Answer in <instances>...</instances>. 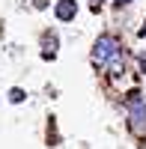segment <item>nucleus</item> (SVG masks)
Listing matches in <instances>:
<instances>
[{
	"label": "nucleus",
	"instance_id": "1",
	"mask_svg": "<svg viewBox=\"0 0 146 149\" xmlns=\"http://www.w3.org/2000/svg\"><path fill=\"white\" fill-rule=\"evenodd\" d=\"M125 104H128V125L134 134L143 131V122H146V102L140 98V90H131L125 95Z\"/></svg>",
	"mask_w": 146,
	"mask_h": 149
},
{
	"label": "nucleus",
	"instance_id": "2",
	"mask_svg": "<svg viewBox=\"0 0 146 149\" xmlns=\"http://www.w3.org/2000/svg\"><path fill=\"white\" fill-rule=\"evenodd\" d=\"M116 54H119L116 36H99V39H95V45H92V63L95 66H107Z\"/></svg>",
	"mask_w": 146,
	"mask_h": 149
},
{
	"label": "nucleus",
	"instance_id": "3",
	"mask_svg": "<svg viewBox=\"0 0 146 149\" xmlns=\"http://www.w3.org/2000/svg\"><path fill=\"white\" fill-rule=\"evenodd\" d=\"M75 12H78V3L75 0H57V6H54V15L60 21H72L75 18Z\"/></svg>",
	"mask_w": 146,
	"mask_h": 149
},
{
	"label": "nucleus",
	"instance_id": "4",
	"mask_svg": "<svg viewBox=\"0 0 146 149\" xmlns=\"http://www.w3.org/2000/svg\"><path fill=\"white\" fill-rule=\"evenodd\" d=\"M107 66H111V74H122V57L116 54V57H113V60H111Z\"/></svg>",
	"mask_w": 146,
	"mask_h": 149
},
{
	"label": "nucleus",
	"instance_id": "5",
	"mask_svg": "<svg viewBox=\"0 0 146 149\" xmlns=\"http://www.w3.org/2000/svg\"><path fill=\"white\" fill-rule=\"evenodd\" d=\"M9 102H24V90H18V86H15V90H9Z\"/></svg>",
	"mask_w": 146,
	"mask_h": 149
},
{
	"label": "nucleus",
	"instance_id": "6",
	"mask_svg": "<svg viewBox=\"0 0 146 149\" xmlns=\"http://www.w3.org/2000/svg\"><path fill=\"white\" fill-rule=\"evenodd\" d=\"M137 33H140V36H146V24H143V27H140V30H137Z\"/></svg>",
	"mask_w": 146,
	"mask_h": 149
},
{
	"label": "nucleus",
	"instance_id": "7",
	"mask_svg": "<svg viewBox=\"0 0 146 149\" xmlns=\"http://www.w3.org/2000/svg\"><path fill=\"white\" fill-rule=\"evenodd\" d=\"M116 3H119V6H122V3H131V0H116Z\"/></svg>",
	"mask_w": 146,
	"mask_h": 149
}]
</instances>
